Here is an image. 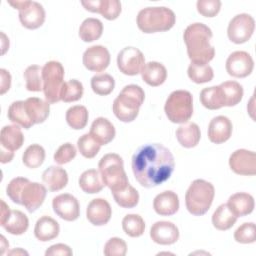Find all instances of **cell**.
Returning <instances> with one entry per match:
<instances>
[{"label": "cell", "instance_id": "obj_48", "mask_svg": "<svg viewBox=\"0 0 256 256\" xmlns=\"http://www.w3.org/2000/svg\"><path fill=\"white\" fill-rule=\"evenodd\" d=\"M76 153L77 151L73 144L64 143L54 153V161L59 165L66 164L75 158Z\"/></svg>", "mask_w": 256, "mask_h": 256}, {"label": "cell", "instance_id": "obj_31", "mask_svg": "<svg viewBox=\"0 0 256 256\" xmlns=\"http://www.w3.org/2000/svg\"><path fill=\"white\" fill-rule=\"evenodd\" d=\"M80 188L88 194H95L104 188V183L99 171L96 169H88L79 177Z\"/></svg>", "mask_w": 256, "mask_h": 256}, {"label": "cell", "instance_id": "obj_17", "mask_svg": "<svg viewBox=\"0 0 256 256\" xmlns=\"http://www.w3.org/2000/svg\"><path fill=\"white\" fill-rule=\"evenodd\" d=\"M112 215V209L108 201L103 198L93 199L87 206L86 217L88 221L95 226H102L109 222Z\"/></svg>", "mask_w": 256, "mask_h": 256}, {"label": "cell", "instance_id": "obj_7", "mask_svg": "<svg viewBox=\"0 0 256 256\" xmlns=\"http://www.w3.org/2000/svg\"><path fill=\"white\" fill-rule=\"evenodd\" d=\"M167 118L173 123H186L193 115V97L187 90H175L167 98L164 106Z\"/></svg>", "mask_w": 256, "mask_h": 256}, {"label": "cell", "instance_id": "obj_24", "mask_svg": "<svg viewBox=\"0 0 256 256\" xmlns=\"http://www.w3.org/2000/svg\"><path fill=\"white\" fill-rule=\"evenodd\" d=\"M42 181L49 191L56 192L66 187L68 174L65 169L59 166H50L43 172Z\"/></svg>", "mask_w": 256, "mask_h": 256}, {"label": "cell", "instance_id": "obj_44", "mask_svg": "<svg viewBox=\"0 0 256 256\" xmlns=\"http://www.w3.org/2000/svg\"><path fill=\"white\" fill-rule=\"evenodd\" d=\"M77 146L83 157L91 159L98 154L101 145L90 135V133H86L80 136L77 140Z\"/></svg>", "mask_w": 256, "mask_h": 256}, {"label": "cell", "instance_id": "obj_52", "mask_svg": "<svg viewBox=\"0 0 256 256\" xmlns=\"http://www.w3.org/2000/svg\"><path fill=\"white\" fill-rule=\"evenodd\" d=\"M0 74H1V91H0V93L3 95L10 89L11 75L7 70H5L3 68L0 69Z\"/></svg>", "mask_w": 256, "mask_h": 256}, {"label": "cell", "instance_id": "obj_33", "mask_svg": "<svg viewBox=\"0 0 256 256\" xmlns=\"http://www.w3.org/2000/svg\"><path fill=\"white\" fill-rule=\"evenodd\" d=\"M103 32V24L97 18H86L79 27V37L84 42L98 40Z\"/></svg>", "mask_w": 256, "mask_h": 256}, {"label": "cell", "instance_id": "obj_15", "mask_svg": "<svg viewBox=\"0 0 256 256\" xmlns=\"http://www.w3.org/2000/svg\"><path fill=\"white\" fill-rule=\"evenodd\" d=\"M83 64L90 71L102 72L110 64V53L102 45L91 46L83 54Z\"/></svg>", "mask_w": 256, "mask_h": 256}, {"label": "cell", "instance_id": "obj_36", "mask_svg": "<svg viewBox=\"0 0 256 256\" xmlns=\"http://www.w3.org/2000/svg\"><path fill=\"white\" fill-rule=\"evenodd\" d=\"M88 110L85 106L75 105L66 111L67 124L75 130L83 129L88 122Z\"/></svg>", "mask_w": 256, "mask_h": 256}, {"label": "cell", "instance_id": "obj_47", "mask_svg": "<svg viewBox=\"0 0 256 256\" xmlns=\"http://www.w3.org/2000/svg\"><path fill=\"white\" fill-rule=\"evenodd\" d=\"M103 252L106 256H124L127 252V244L121 238L112 237L105 243Z\"/></svg>", "mask_w": 256, "mask_h": 256}, {"label": "cell", "instance_id": "obj_14", "mask_svg": "<svg viewBox=\"0 0 256 256\" xmlns=\"http://www.w3.org/2000/svg\"><path fill=\"white\" fill-rule=\"evenodd\" d=\"M52 207L54 212L63 220L74 221L80 215L78 200L69 193L60 194L53 198Z\"/></svg>", "mask_w": 256, "mask_h": 256}, {"label": "cell", "instance_id": "obj_25", "mask_svg": "<svg viewBox=\"0 0 256 256\" xmlns=\"http://www.w3.org/2000/svg\"><path fill=\"white\" fill-rule=\"evenodd\" d=\"M50 103L38 97H29L25 100V109L33 124L43 123L49 116Z\"/></svg>", "mask_w": 256, "mask_h": 256}, {"label": "cell", "instance_id": "obj_30", "mask_svg": "<svg viewBox=\"0 0 256 256\" xmlns=\"http://www.w3.org/2000/svg\"><path fill=\"white\" fill-rule=\"evenodd\" d=\"M176 138L181 146L185 148H193L197 146L200 141V128L196 123L193 122L183 124L177 128Z\"/></svg>", "mask_w": 256, "mask_h": 256}, {"label": "cell", "instance_id": "obj_34", "mask_svg": "<svg viewBox=\"0 0 256 256\" xmlns=\"http://www.w3.org/2000/svg\"><path fill=\"white\" fill-rule=\"evenodd\" d=\"M236 221H237V217L230 210L227 204L219 205L212 215L213 226L216 229L221 231L230 229L235 224Z\"/></svg>", "mask_w": 256, "mask_h": 256}, {"label": "cell", "instance_id": "obj_19", "mask_svg": "<svg viewBox=\"0 0 256 256\" xmlns=\"http://www.w3.org/2000/svg\"><path fill=\"white\" fill-rule=\"evenodd\" d=\"M232 128V123L228 117L216 116L208 125V138L212 143L222 144L231 137Z\"/></svg>", "mask_w": 256, "mask_h": 256}, {"label": "cell", "instance_id": "obj_41", "mask_svg": "<svg viewBox=\"0 0 256 256\" xmlns=\"http://www.w3.org/2000/svg\"><path fill=\"white\" fill-rule=\"evenodd\" d=\"M115 87L114 78L107 73L98 74L91 78V88L94 93L100 96L109 95Z\"/></svg>", "mask_w": 256, "mask_h": 256}, {"label": "cell", "instance_id": "obj_3", "mask_svg": "<svg viewBox=\"0 0 256 256\" xmlns=\"http://www.w3.org/2000/svg\"><path fill=\"white\" fill-rule=\"evenodd\" d=\"M145 99L144 90L135 84L126 85L113 102V112L122 122H132L139 113Z\"/></svg>", "mask_w": 256, "mask_h": 256}, {"label": "cell", "instance_id": "obj_13", "mask_svg": "<svg viewBox=\"0 0 256 256\" xmlns=\"http://www.w3.org/2000/svg\"><path fill=\"white\" fill-rule=\"evenodd\" d=\"M47 194L46 187L38 182L28 181L20 194V205H23L29 212L36 211L44 202Z\"/></svg>", "mask_w": 256, "mask_h": 256}, {"label": "cell", "instance_id": "obj_38", "mask_svg": "<svg viewBox=\"0 0 256 256\" xmlns=\"http://www.w3.org/2000/svg\"><path fill=\"white\" fill-rule=\"evenodd\" d=\"M115 202L123 208H133L139 202L138 191L128 184L124 189L112 192Z\"/></svg>", "mask_w": 256, "mask_h": 256}, {"label": "cell", "instance_id": "obj_8", "mask_svg": "<svg viewBox=\"0 0 256 256\" xmlns=\"http://www.w3.org/2000/svg\"><path fill=\"white\" fill-rule=\"evenodd\" d=\"M64 67L58 61H49L42 68L43 92L48 103L53 104L61 100L64 85Z\"/></svg>", "mask_w": 256, "mask_h": 256}, {"label": "cell", "instance_id": "obj_42", "mask_svg": "<svg viewBox=\"0 0 256 256\" xmlns=\"http://www.w3.org/2000/svg\"><path fill=\"white\" fill-rule=\"evenodd\" d=\"M123 231L130 237H140L145 230V222L138 214H128L122 220Z\"/></svg>", "mask_w": 256, "mask_h": 256}, {"label": "cell", "instance_id": "obj_1", "mask_svg": "<svg viewBox=\"0 0 256 256\" xmlns=\"http://www.w3.org/2000/svg\"><path fill=\"white\" fill-rule=\"evenodd\" d=\"M132 171L137 182L152 188L167 181L175 167V161L168 148L159 143L140 146L132 156Z\"/></svg>", "mask_w": 256, "mask_h": 256}, {"label": "cell", "instance_id": "obj_35", "mask_svg": "<svg viewBox=\"0 0 256 256\" xmlns=\"http://www.w3.org/2000/svg\"><path fill=\"white\" fill-rule=\"evenodd\" d=\"M7 116L11 122L25 129H29L34 125L27 115L25 109V101H14L8 108Z\"/></svg>", "mask_w": 256, "mask_h": 256}, {"label": "cell", "instance_id": "obj_54", "mask_svg": "<svg viewBox=\"0 0 256 256\" xmlns=\"http://www.w3.org/2000/svg\"><path fill=\"white\" fill-rule=\"evenodd\" d=\"M1 162L4 164V163H7V162H10L12 159H13V156H14V152L10 151V150H7L3 147H1Z\"/></svg>", "mask_w": 256, "mask_h": 256}, {"label": "cell", "instance_id": "obj_22", "mask_svg": "<svg viewBox=\"0 0 256 256\" xmlns=\"http://www.w3.org/2000/svg\"><path fill=\"white\" fill-rule=\"evenodd\" d=\"M217 87L222 106L232 107L242 100L243 87L240 83L236 81H225Z\"/></svg>", "mask_w": 256, "mask_h": 256}, {"label": "cell", "instance_id": "obj_51", "mask_svg": "<svg viewBox=\"0 0 256 256\" xmlns=\"http://www.w3.org/2000/svg\"><path fill=\"white\" fill-rule=\"evenodd\" d=\"M73 254L71 248L66 245V244H62V243H58V244H54L52 246H50L46 252L45 255L46 256H71Z\"/></svg>", "mask_w": 256, "mask_h": 256}, {"label": "cell", "instance_id": "obj_4", "mask_svg": "<svg viewBox=\"0 0 256 256\" xmlns=\"http://www.w3.org/2000/svg\"><path fill=\"white\" fill-rule=\"evenodd\" d=\"M137 26L144 33H156L170 30L175 22V13L167 7H147L139 11Z\"/></svg>", "mask_w": 256, "mask_h": 256}, {"label": "cell", "instance_id": "obj_49", "mask_svg": "<svg viewBox=\"0 0 256 256\" xmlns=\"http://www.w3.org/2000/svg\"><path fill=\"white\" fill-rule=\"evenodd\" d=\"M29 181V179L24 177H16L12 179L6 187V194L16 204H20V194L24 185Z\"/></svg>", "mask_w": 256, "mask_h": 256}, {"label": "cell", "instance_id": "obj_27", "mask_svg": "<svg viewBox=\"0 0 256 256\" xmlns=\"http://www.w3.org/2000/svg\"><path fill=\"white\" fill-rule=\"evenodd\" d=\"M59 223L50 216L40 217L37 220L34 228L35 237L42 242H47L56 238L59 235Z\"/></svg>", "mask_w": 256, "mask_h": 256}, {"label": "cell", "instance_id": "obj_12", "mask_svg": "<svg viewBox=\"0 0 256 256\" xmlns=\"http://www.w3.org/2000/svg\"><path fill=\"white\" fill-rule=\"evenodd\" d=\"M229 166L238 175L253 176L256 174V155L253 151L238 149L230 155Z\"/></svg>", "mask_w": 256, "mask_h": 256}, {"label": "cell", "instance_id": "obj_20", "mask_svg": "<svg viewBox=\"0 0 256 256\" xmlns=\"http://www.w3.org/2000/svg\"><path fill=\"white\" fill-rule=\"evenodd\" d=\"M83 7L90 11L100 13L107 20H115L121 13V3L118 0L81 1Z\"/></svg>", "mask_w": 256, "mask_h": 256}, {"label": "cell", "instance_id": "obj_6", "mask_svg": "<svg viewBox=\"0 0 256 256\" xmlns=\"http://www.w3.org/2000/svg\"><path fill=\"white\" fill-rule=\"evenodd\" d=\"M99 173L111 192L124 189L128 184V178L124 170L123 159L115 153H108L104 155L98 163Z\"/></svg>", "mask_w": 256, "mask_h": 256}, {"label": "cell", "instance_id": "obj_40", "mask_svg": "<svg viewBox=\"0 0 256 256\" xmlns=\"http://www.w3.org/2000/svg\"><path fill=\"white\" fill-rule=\"evenodd\" d=\"M42 68L39 65H30L24 71V78L26 81V89L32 92H39L43 90Z\"/></svg>", "mask_w": 256, "mask_h": 256}, {"label": "cell", "instance_id": "obj_37", "mask_svg": "<svg viewBox=\"0 0 256 256\" xmlns=\"http://www.w3.org/2000/svg\"><path fill=\"white\" fill-rule=\"evenodd\" d=\"M45 160V150L39 144H32L26 148L22 155L24 165L30 169L38 168Z\"/></svg>", "mask_w": 256, "mask_h": 256}, {"label": "cell", "instance_id": "obj_39", "mask_svg": "<svg viewBox=\"0 0 256 256\" xmlns=\"http://www.w3.org/2000/svg\"><path fill=\"white\" fill-rule=\"evenodd\" d=\"M188 77L197 84L210 82L214 77V72L209 64L191 63L187 70Z\"/></svg>", "mask_w": 256, "mask_h": 256}, {"label": "cell", "instance_id": "obj_55", "mask_svg": "<svg viewBox=\"0 0 256 256\" xmlns=\"http://www.w3.org/2000/svg\"><path fill=\"white\" fill-rule=\"evenodd\" d=\"M13 253H16V254H18V253H23V254H27V252H25V251H23V250H18V251H16V250H14V251H11V252H9V254H13Z\"/></svg>", "mask_w": 256, "mask_h": 256}, {"label": "cell", "instance_id": "obj_18", "mask_svg": "<svg viewBox=\"0 0 256 256\" xmlns=\"http://www.w3.org/2000/svg\"><path fill=\"white\" fill-rule=\"evenodd\" d=\"M19 20L25 28L37 29L45 21V10L40 3L29 1L27 6L19 11Z\"/></svg>", "mask_w": 256, "mask_h": 256}, {"label": "cell", "instance_id": "obj_21", "mask_svg": "<svg viewBox=\"0 0 256 256\" xmlns=\"http://www.w3.org/2000/svg\"><path fill=\"white\" fill-rule=\"evenodd\" d=\"M153 208L155 212L161 216H171L179 209L178 195L171 191H163L158 194L153 201Z\"/></svg>", "mask_w": 256, "mask_h": 256}, {"label": "cell", "instance_id": "obj_29", "mask_svg": "<svg viewBox=\"0 0 256 256\" xmlns=\"http://www.w3.org/2000/svg\"><path fill=\"white\" fill-rule=\"evenodd\" d=\"M142 79L150 86L156 87L163 84L167 78V70L165 66L156 61L146 63L141 71Z\"/></svg>", "mask_w": 256, "mask_h": 256}, {"label": "cell", "instance_id": "obj_32", "mask_svg": "<svg viewBox=\"0 0 256 256\" xmlns=\"http://www.w3.org/2000/svg\"><path fill=\"white\" fill-rule=\"evenodd\" d=\"M1 226L12 235H21L27 231L29 220L23 212L19 210H11L10 216Z\"/></svg>", "mask_w": 256, "mask_h": 256}, {"label": "cell", "instance_id": "obj_2", "mask_svg": "<svg viewBox=\"0 0 256 256\" xmlns=\"http://www.w3.org/2000/svg\"><path fill=\"white\" fill-rule=\"evenodd\" d=\"M213 34L203 23H192L184 31L183 39L191 63L208 64L215 56V48L210 44Z\"/></svg>", "mask_w": 256, "mask_h": 256}, {"label": "cell", "instance_id": "obj_53", "mask_svg": "<svg viewBox=\"0 0 256 256\" xmlns=\"http://www.w3.org/2000/svg\"><path fill=\"white\" fill-rule=\"evenodd\" d=\"M10 213H11V210L9 208V206L3 201L1 200V216H0V225H2L6 220L7 218L10 216Z\"/></svg>", "mask_w": 256, "mask_h": 256}, {"label": "cell", "instance_id": "obj_45", "mask_svg": "<svg viewBox=\"0 0 256 256\" xmlns=\"http://www.w3.org/2000/svg\"><path fill=\"white\" fill-rule=\"evenodd\" d=\"M200 102L205 108L209 110H217L223 107L219 98L217 86H211L202 89L200 92Z\"/></svg>", "mask_w": 256, "mask_h": 256}, {"label": "cell", "instance_id": "obj_43", "mask_svg": "<svg viewBox=\"0 0 256 256\" xmlns=\"http://www.w3.org/2000/svg\"><path fill=\"white\" fill-rule=\"evenodd\" d=\"M83 92L84 88L82 83L76 79H71L65 82L63 85L61 92V100L66 103L78 101L79 99H81Z\"/></svg>", "mask_w": 256, "mask_h": 256}, {"label": "cell", "instance_id": "obj_5", "mask_svg": "<svg viewBox=\"0 0 256 256\" xmlns=\"http://www.w3.org/2000/svg\"><path fill=\"white\" fill-rule=\"evenodd\" d=\"M215 195L214 186L203 179L194 180L185 194L187 210L195 216L204 215L212 205Z\"/></svg>", "mask_w": 256, "mask_h": 256}, {"label": "cell", "instance_id": "obj_28", "mask_svg": "<svg viewBox=\"0 0 256 256\" xmlns=\"http://www.w3.org/2000/svg\"><path fill=\"white\" fill-rule=\"evenodd\" d=\"M1 147L14 152L22 147L24 143V135L18 125H6L1 129L0 133Z\"/></svg>", "mask_w": 256, "mask_h": 256}, {"label": "cell", "instance_id": "obj_9", "mask_svg": "<svg viewBox=\"0 0 256 256\" xmlns=\"http://www.w3.org/2000/svg\"><path fill=\"white\" fill-rule=\"evenodd\" d=\"M254 29V18L247 13H241L230 20L227 28V35L229 40L233 43L242 44L251 38Z\"/></svg>", "mask_w": 256, "mask_h": 256}, {"label": "cell", "instance_id": "obj_11", "mask_svg": "<svg viewBox=\"0 0 256 256\" xmlns=\"http://www.w3.org/2000/svg\"><path fill=\"white\" fill-rule=\"evenodd\" d=\"M225 66L230 76L244 78L252 73L254 61L249 53L245 51H235L228 56Z\"/></svg>", "mask_w": 256, "mask_h": 256}, {"label": "cell", "instance_id": "obj_46", "mask_svg": "<svg viewBox=\"0 0 256 256\" xmlns=\"http://www.w3.org/2000/svg\"><path fill=\"white\" fill-rule=\"evenodd\" d=\"M234 239L238 243L249 244L256 240V228L253 222H245L234 232Z\"/></svg>", "mask_w": 256, "mask_h": 256}, {"label": "cell", "instance_id": "obj_10", "mask_svg": "<svg viewBox=\"0 0 256 256\" xmlns=\"http://www.w3.org/2000/svg\"><path fill=\"white\" fill-rule=\"evenodd\" d=\"M144 65V55L136 47H125L117 55L118 69L125 75L135 76L141 73Z\"/></svg>", "mask_w": 256, "mask_h": 256}, {"label": "cell", "instance_id": "obj_23", "mask_svg": "<svg viewBox=\"0 0 256 256\" xmlns=\"http://www.w3.org/2000/svg\"><path fill=\"white\" fill-rule=\"evenodd\" d=\"M89 133L100 145H106L114 139L116 131L107 118L98 117L92 122Z\"/></svg>", "mask_w": 256, "mask_h": 256}, {"label": "cell", "instance_id": "obj_50", "mask_svg": "<svg viewBox=\"0 0 256 256\" xmlns=\"http://www.w3.org/2000/svg\"><path fill=\"white\" fill-rule=\"evenodd\" d=\"M197 11L204 17L216 16L221 8V2L219 0H198Z\"/></svg>", "mask_w": 256, "mask_h": 256}, {"label": "cell", "instance_id": "obj_26", "mask_svg": "<svg viewBox=\"0 0 256 256\" xmlns=\"http://www.w3.org/2000/svg\"><path fill=\"white\" fill-rule=\"evenodd\" d=\"M227 205L238 218L252 213L255 203L252 195L245 192H238L229 197Z\"/></svg>", "mask_w": 256, "mask_h": 256}, {"label": "cell", "instance_id": "obj_16", "mask_svg": "<svg viewBox=\"0 0 256 256\" xmlns=\"http://www.w3.org/2000/svg\"><path fill=\"white\" fill-rule=\"evenodd\" d=\"M151 239L160 245H171L177 242L179 230L175 224L169 221H157L150 229Z\"/></svg>", "mask_w": 256, "mask_h": 256}]
</instances>
